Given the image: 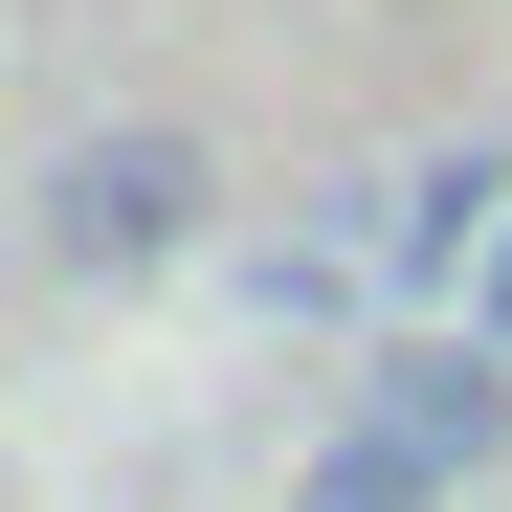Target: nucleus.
<instances>
[{"mask_svg":"<svg viewBox=\"0 0 512 512\" xmlns=\"http://www.w3.org/2000/svg\"><path fill=\"white\" fill-rule=\"evenodd\" d=\"M468 334H490V357H512V223H490V268H468Z\"/></svg>","mask_w":512,"mask_h":512,"instance_id":"nucleus-5","label":"nucleus"},{"mask_svg":"<svg viewBox=\"0 0 512 512\" xmlns=\"http://www.w3.org/2000/svg\"><path fill=\"white\" fill-rule=\"evenodd\" d=\"M334 423H379V446H401L423 490H468V468L512 446V357H490V334H379V357H357V401H334Z\"/></svg>","mask_w":512,"mask_h":512,"instance_id":"nucleus-1","label":"nucleus"},{"mask_svg":"<svg viewBox=\"0 0 512 512\" xmlns=\"http://www.w3.org/2000/svg\"><path fill=\"white\" fill-rule=\"evenodd\" d=\"M290 512H446V490H423V468H401V446H379V423H334V446H312V468H290Z\"/></svg>","mask_w":512,"mask_h":512,"instance_id":"nucleus-4","label":"nucleus"},{"mask_svg":"<svg viewBox=\"0 0 512 512\" xmlns=\"http://www.w3.org/2000/svg\"><path fill=\"white\" fill-rule=\"evenodd\" d=\"M45 245H67V268H179V245H201V134H90L45 179Z\"/></svg>","mask_w":512,"mask_h":512,"instance_id":"nucleus-2","label":"nucleus"},{"mask_svg":"<svg viewBox=\"0 0 512 512\" xmlns=\"http://www.w3.org/2000/svg\"><path fill=\"white\" fill-rule=\"evenodd\" d=\"M490 223H512V156H446V179H423V201L379 223V268H423V290H468V268H490Z\"/></svg>","mask_w":512,"mask_h":512,"instance_id":"nucleus-3","label":"nucleus"}]
</instances>
